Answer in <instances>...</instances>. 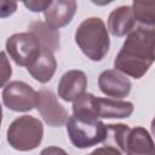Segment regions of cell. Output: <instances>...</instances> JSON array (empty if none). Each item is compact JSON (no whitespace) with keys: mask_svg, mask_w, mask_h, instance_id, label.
I'll use <instances>...</instances> for the list:
<instances>
[{"mask_svg":"<svg viewBox=\"0 0 155 155\" xmlns=\"http://www.w3.org/2000/svg\"><path fill=\"white\" fill-rule=\"evenodd\" d=\"M155 62V27L139 25L125 40L114 59V68L126 76L140 79Z\"/></svg>","mask_w":155,"mask_h":155,"instance_id":"cell-1","label":"cell"},{"mask_svg":"<svg viewBox=\"0 0 155 155\" xmlns=\"http://www.w3.org/2000/svg\"><path fill=\"white\" fill-rule=\"evenodd\" d=\"M75 42L81 52L91 61H102L110 47L108 29L99 17H90L80 23L75 30Z\"/></svg>","mask_w":155,"mask_h":155,"instance_id":"cell-2","label":"cell"},{"mask_svg":"<svg viewBox=\"0 0 155 155\" xmlns=\"http://www.w3.org/2000/svg\"><path fill=\"white\" fill-rule=\"evenodd\" d=\"M107 127L117 148L126 155H155V143L144 127L132 128L124 124H110Z\"/></svg>","mask_w":155,"mask_h":155,"instance_id":"cell-3","label":"cell"},{"mask_svg":"<svg viewBox=\"0 0 155 155\" xmlns=\"http://www.w3.org/2000/svg\"><path fill=\"white\" fill-rule=\"evenodd\" d=\"M7 142L15 150L30 151L36 149L44 137L42 122L30 115L15 119L7 128Z\"/></svg>","mask_w":155,"mask_h":155,"instance_id":"cell-4","label":"cell"},{"mask_svg":"<svg viewBox=\"0 0 155 155\" xmlns=\"http://www.w3.org/2000/svg\"><path fill=\"white\" fill-rule=\"evenodd\" d=\"M67 132L71 144L79 149H86L104 142L108 137V127L101 120H84L69 117Z\"/></svg>","mask_w":155,"mask_h":155,"instance_id":"cell-5","label":"cell"},{"mask_svg":"<svg viewBox=\"0 0 155 155\" xmlns=\"http://www.w3.org/2000/svg\"><path fill=\"white\" fill-rule=\"evenodd\" d=\"M6 52L17 65L28 68L38 59L42 50L38 38L30 31H24L7 38Z\"/></svg>","mask_w":155,"mask_h":155,"instance_id":"cell-6","label":"cell"},{"mask_svg":"<svg viewBox=\"0 0 155 155\" xmlns=\"http://www.w3.org/2000/svg\"><path fill=\"white\" fill-rule=\"evenodd\" d=\"M2 103L12 111H29L36 108L38 92L23 81H11L2 88Z\"/></svg>","mask_w":155,"mask_h":155,"instance_id":"cell-7","label":"cell"},{"mask_svg":"<svg viewBox=\"0 0 155 155\" xmlns=\"http://www.w3.org/2000/svg\"><path fill=\"white\" fill-rule=\"evenodd\" d=\"M36 109L42 120L51 127L64 126L70 117L64 107L58 103L56 94L47 88H41L38 91Z\"/></svg>","mask_w":155,"mask_h":155,"instance_id":"cell-8","label":"cell"},{"mask_svg":"<svg viewBox=\"0 0 155 155\" xmlns=\"http://www.w3.org/2000/svg\"><path fill=\"white\" fill-rule=\"evenodd\" d=\"M98 86L102 93L116 99L127 97L131 92L132 84L125 74L115 69H108L99 74Z\"/></svg>","mask_w":155,"mask_h":155,"instance_id":"cell-9","label":"cell"},{"mask_svg":"<svg viewBox=\"0 0 155 155\" xmlns=\"http://www.w3.org/2000/svg\"><path fill=\"white\" fill-rule=\"evenodd\" d=\"M87 78L81 70L73 69L64 73L58 82V96L65 102H75L86 93Z\"/></svg>","mask_w":155,"mask_h":155,"instance_id":"cell-10","label":"cell"},{"mask_svg":"<svg viewBox=\"0 0 155 155\" xmlns=\"http://www.w3.org/2000/svg\"><path fill=\"white\" fill-rule=\"evenodd\" d=\"M133 104L127 101L93 97V111L97 119H124L133 113Z\"/></svg>","mask_w":155,"mask_h":155,"instance_id":"cell-11","label":"cell"},{"mask_svg":"<svg viewBox=\"0 0 155 155\" xmlns=\"http://www.w3.org/2000/svg\"><path fill=\"white\" fill-rule=\"evenodd\" d=\"M76 12V2L73 0H58L52 1L51 5L44 12L45 22L54 28L59 29L69 24Z\"/></svg>","mask_w":155,"mask_h":155,"instance_id":"cell-12","label":"cell"},{"mask_svg":"<svg viewBox=\"0 0 155 155\" xmlns=\"http://www.w3.org/2000/svg\"><path fill=\"white\" fill-rule=\"evenodd\" d=\"M136 25L131 6H120L111 11L108 18V30L111 35L121 38L128 35Z\"/></svg>","mask_w":155,"mask_h":155,"instance_id":"cell-13","label":"cell"},{"mask_svg":"<svg viewBox=\"0 0 155 155\" xmlns=\"http://www.w3.org/2000/svg\"><path fill=\"white\" fill-rule=\"evenodd\" d=\"M28 31L33 33L40 45L42 52H48V53H54L59 48V31L58 29H54L50 27L46 22L42 21H34L29 24Z\"/></svg>","mask_w":155,"mask_h":155,"instance_id":"cell-14","label":"cell"},{"mask_svg":"<svg viewBox=\"0 0 155 155\" xmlns=\"http://www.w3.org/2000/svg\"><path fill=\"white\" fill-rule=\"evenodd\" d=\"M56 68H57V61L53 53L41 52L38 59L30 67H28L27 70L33 79H35L41 84H46L52 79Z\"/></svg>","mask_w":155,"mask_h":155,"instance_id":"cell-15","label":"cell"},{"mask_svg":"<svg viewBox=\"0 0 155 155\" xmlns=\"http://www.w3.org/2000/svg\"><path fill=\"white\" fill-rule=\"evenodd\" d=\"M132 12L140 25L155 27V1H133Z\"/></svg>","mask_w":155,"mask_h":155,"instance_id":"cell-16","label":"cell"},{"mask_svg":"<svg viewBox=\"0 0 155 155\" xmlns=\"http://www.w3.org/2000/svg\"><path fill=\"white\" fill-rule=\"evenodd\" d=\"M51 2L52 1H38V0H35V1H24L23 4L31 12H41V11L45 12L46 8L51 5Z\"/></svg>","mask_w":155,"mask_h":155,"instance_id":"cell-17","label":"cell"},{"mask_svg":"<svg viewBox=\"0 0 155 155\" xmlns=\"http://www.w3.org/2000/svg\"><path fill=\"white\" fill-rule=\"evenodd\" d=\"M88 155H122V151L119 148H115L113 145H104L94 149Z\"/></svg>","mask_w":155,"mask_h":155,"instance_id":"cell-18","label":"cell"},{"mask_svg":"<svg viewBox=\"0 0 155 155\" xmlns=\"http://www.w3.org/2000/svg\"><path fill=\"white\" fill-rule=\"evenodd\" d=\"M17 8V4L16 2H11V1H0V17L5 18L11 16Z\"/></svg>","mask_w":155,"mask_h":155,"instance_id":"cell-19","label":"cell"},{"mask_svg":"<svg viewBox=\"0 0 155 155\" xmlns=\"http://www.w3.org/2000/svg\"><path fill=\"white\" fill-rule=\"evenodd\" d=\"M1 58H2V75H1V85L5 86L6 85V81L8 80V78L11 76L12 74V69H11V65L8 64V61L6 58V53L5 52H1Z\"/></svg>","mask_w":155,"mask_h":155,"instance_id":"cell-20","label":"cell"},{"mask_svg":"<svg viewBox=\"0 0 155 155\" xmlns=\"http://www.w3.org/2000/svg\"><path fill=\"white\" fill-rule=\"evenodd\" d=\"M40 155H69V154L64 149L53 145V147H47V148L42 149Z\"/></svg>","mask_w":155,"mask_h":155,"instance_id":"cell-21","label":"cell"},{"mask_svg":"<svg viewBox=\"0 0 155 155\" xmlns=\"http://www.w3.org/2000/svg\"><path fill=\"white\" fill-rule=\"evenodd\" d=\"M151 132H153V136L155 137V117L151 121Z\"/></svg>","mask_w":155,"mask_h":155,"instance_id":"cell-22","label":"cell"}]
</instances>
